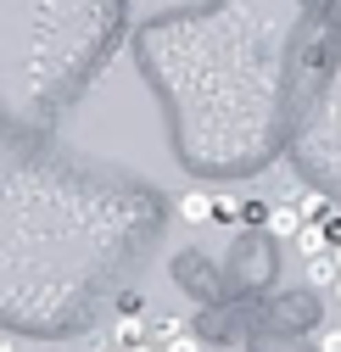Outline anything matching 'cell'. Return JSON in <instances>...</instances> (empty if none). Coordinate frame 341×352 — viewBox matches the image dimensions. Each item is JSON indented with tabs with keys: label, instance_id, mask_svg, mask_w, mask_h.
Here are the masks:
<instances>
[{
	"label": "cell",
	"instance_id": "obj_1",
	"mask_svg": "<svg viewBox=\"0 0 341 352\" xmlns=\"http://www.w3.org/2000/svg\"><path fill=\"white\" fill-rule=\"evenodd\" d=\"M179 336H185V319H179V314H151V319H146V341H151L157 352H162L168 341H179Z\"/></svg>",
	"mask_w": 341,
	"mask_h": 352
},
{
	"label": "cell",
	"instance_id": "obj_2",
	"mask_svg": "<svg viewBox=\"0 0 341 352\" xmlns=\"http://www.w3.org/2000/svg\"><path fill=\"white\" fill-rule=\"evenodd\" d=\"M269 235H285V241H296V235H302V212H296V201L269 207Z\"/></svg>",
	"mask_w": 341,
	"mask_h": 352
},
{
	"label": "cell",
	"instance_id": "obj_3",
	"mask_svg": "<svg viewBox=\"0 0 341 352\" xmlns=\"http://www.w3.org/2000/svg\"><path fill=\"white\" fill-rule=\"evenodd\" d=\"M179 218H185V224H207V218H212V196L207 190H185L179 196Z\"/></svg>",
	"mask_w": 341,
	"mask_h": 352
},
{
	"label": "cell",
	"instance_id": "obj_4",
	"mask_svg": "<svg viewBox=\"0 0 341 352\" xmlns=\"http://www.w3.org/2000/svg\"><path fill=\"white\" fill-rule=\"evenodd\" d=\"M291 246L302 252V263H314V257H324V252H330V241H324V230H319V224H302V235H296Z\"/></svg>",
	"mask_w": 341,
	"mask_h": 352
},
{
	"label": "cell",
	"instance_id": "obj_5",
	"mask_svg": "<svg viewBox=\"0 0 341 352\" xmlns=\"http://www.w3.org/2000/svg\"><path fill=\"white\" fill-rule=\"evenodd\" d=\"M336 280H341V269H336V257H330V252L308 263V285H319V291H336Z\"/></svg>",
	"mask_w": 341,
	"mask_h": 352
},
{
	"label": "cell",
	"instance_id": "obj_6",
	"mask_svg": "<svg viewBox=\"0 0 341 352\" xmlns=\"http://www.w3.org/2000/svg\"><path fill=\"white\" fill-rule=\"evenodd\" d=\"M296 212H302V224H324V218H330V201H324L319 190H302V196H296Z\"/></svg>",
	"mask_w": 341,
	"mask_h": 352
},
{
	"label": "cell",
	"instance_id": "obj_7",
	"mask_svg": "<svg viewBox=\"0 0 341 352\" xmlns=\"http://www.w3.org/2000/svg\"><path fill=\"white\" fill-rule=\"evenodd\" d=\"M118 346H123V352L146 346V319H123V324H118Z\"/></svg>",
	"mask_w": 341,
	"mask_h": 352
},
{
	"label": "cell",
	"instance_id": "obj_8",
	"mask_svg": "<svg viewBox=\"0 0 341 352\" xmlns=\"http://www.w3.org/2000/svg\"><path fill=\"white\" fill-rule=\"evenodd\" d=\"M118 319H146V296L140 291H123L118 296Z\"/></svg>",
	"mask_w": 341,
	"mask_h": 352
},
{
	"label": "cell",
	"instance_id": "obj_9",
	"mask_svg": "<svg viewBox=\"0 0 341 352\" xmlns=\"http://www.w3.org/2000/svg\"><path fill=\"white\" fill-rule=\"evenodd\" d=\"M212 218H219V224H241V201L235 196H212Z\"/></svg>",
	"mask_w": 341,
	"mask_h": 352
},
{
	"label": "cell",
	"instance_id": "obj_10",
	"mask_svg": "<svg viewBox=\"0 0 341 352\" xmlns=\"http://www.w3.org/2000/svg\"><path fill=\"white\" fill-rule=\"evenodd\" d=\"M241 224H263L269 230V201H241Z\"/></svg>",
	"mask_w": 341,
	"mask_h": 352
},
{
	"label": "cell",
	"instance_id": "obj_11",
	"mask_svg": "<svg viewBox=\"0 0 341 352\" xmlns=\"http://www.w3.org/2000/svg\"><path fill=\"white\" fill-rule=\"evenodd\" d=\"M319 230H324V241H330V252H336V246H341V212H330Z\"/></svg>",
	"mask_w": 341,
	"mask_h": 352
},
{
	"label": "cell",
	"instance_id": "obj_12",
	"mask_svg": "<svg viewBox=\"0 0 341 352\" xmlns=\"http://www.w3.org/2000/svg\"><path fill=\"white\" fill-rule=\"evenodd\" d=\"M162 352H201V341H196V336H190V330H185V336H179V341H168V346H162Z\"/></svg>",
	"mask_w": 341,
	"mask_h": 352
},
{
	"label": "cell",
	"instance_id": "obj_13",
	"mask_svg": "<svg viewBox=\"0 0 341 352\" xmlns=\"http://www.w3.org/2000/svg\"><path fill=\"white\" fill-rule=\"evenodd\" d=\"M314 346H319V352H341V330H324Z\"/></svg>",
	"mask_w": 341,
	"mask_h": 352
},
{
	"label": "cell",
	"instance_id": "obj_14",
	"mask_svg": "<svg viewBox=\"0 0 341 352\" xmlns=\"http://www.w3.org/2000/svg\"><path fill=\"white\" fill-rule=\"evenodd\" d=\"M0 352H17V346H12V341H6V336H0Z\"/></svg>",
	"mask_w": 341,
	"mask_h": 352
},
{
	"label": "cell",
	"instance_id": "obj_15",
	"mask_svg": "<svg viewBox=\"0 0 341 352\" xmlns=\"http://www.w3.org/2000/svg\"><path fill=\"white\" fill-rule=\"evenodd\" d=\"M330 257H336V269H341V246H336V252H330Z\"/></svg>",
	"mask_w": 341,
	"mask_h": 352
},
{
	"label": "cell",
	"instance_id": "obj_16",
	"mask_svg": "<svg viewBox=\"0 0 341 352\" xmlns=\"http://www.w3.org/2000/svg\"><path fill=\"white\" fill-rule=\"evenodd\" d=\"M135 352H157V346H151V341H146V346H135Z\"/></svg>",
	"mask_w": 341,
	"mask_h": 352
},
{
	"label": "cell",
	"instance_id": "obj_17",
	"mask_svg": "<svg viewBox=\"0 0 341 352\" xmlns=\"http://www.w3.org/2000/svg\"><path fill=\"white\" fill-rule=\"evenodd\" d=\"M336 302H341V280H336Z\"/></svg>",
	"mask_w": 341,
	"mask_h": 352
}]
</instances>
